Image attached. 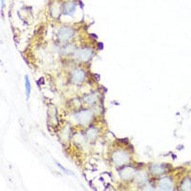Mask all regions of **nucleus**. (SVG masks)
Returning a JSON list of instances; mask_svg holds the SVG:
<instances>
[{"mask_svg": "<svg viewBox=\"0 0 191 191\" xmlns=\"http://www.w3.org/2000/svg\"><path fill=\"white\" fill-rule=\"evenodd\" d=\"M130 160V157L127 152L122 151V150H117L112 154V162L116 164V165H124L126 163H128Z\"/></svg>", "mask_w": 191, "mask_h": 191, "instance_id": "f257e3e1", "label": "nucleus"}, {"mask_svg": "<svg viewBox=\"0 0 191 191\" xmlns=\"http://www.w3.org/2000/svg\"><path fill=\"white\" fill-rule=\"evenodd\" d=\"M57 39L61 43H66L74 37V30L70 27H62L57 32Z\"/></svg>", "mask_w": 191, "mask_h": 191, "instance_id": "f03ea898", "label": "nucleus"}, {"mask_svg": "<svg viewBox=\"0 0 191 191\" xmlns=\"http://www.w3.org/2000/svg\"><path fill=\"white\" fill-rule=\"evenodd\" d=\"M78 122L82 125H87L93 118V112L91 110H82L75 115Z\"/></svg>", "mask_w": 191, "mask_h": 191, "instance_id": "7ed1b4c3", "label": "nucleus"}, {"mask_svg": "<svg viewBox=\"0 0 191 191\" xmlns=\"http://www.w3.org/2000/svg\"><path fill=\"white\" fill-rule=\"evenodd\" d=\"M93 54H94L93 50L90 49V48H83V49H79L76 52L75 56L78 61L85 62V61H88L89 59H91V57L93 56Z\"/></svg>", "mask_w": 191, "mask_h": 191, "instance_id": "20e7f679", "label": "nucleus"}, {"mask_svg": "<svg viewBox=\"0 0 191 191\" xmlns=\"http://www.w3.org/2000/svg\"><path fill=\"white\" fill-rule=\"evenodd\" d=\"M86 78V73L84 70H82L80 68L75 69L73 72H72V81L76 84H79V83L84 81Z\"/></svg>", "mask_w": 191, "mask_h": 191, "instance_id": "39448f33", "label": "nucleus"}, {"mask_svg": "<svg viewBox=\"0 0 191 191\" xmlns=\"http://www.w3.org/2000/svg\"><path fill=\"white\" fill-rule=\"evenodd\" d=\"M158 187L160 190H172L173 189V181L169 177H164L160 179L158 182Z\"/></svg>", "mask_w": 191, "mask_h": 191, "instance_id": "423d86ee", "label": "nucleus"}, {"mask_svg": "<svg viewBox=\"0 0 191 191\" xmlns=\"http://www.w3.org/2000/svg\"><path fill=\"white\" fill-rule=\"evenodd\" d=\"M135 174H136V170L131 166H127L122 170L119 171V176H121V178L124 181H128V180H131V179H133L135 177Z\"/></svg>", "mask_w": 191, "mask_h": 191, "instance_id": "0eeeda50", "label": "nucleus"}, {"mask_svg": "<svg viewBox=\"0 0 191 191\" xmlns=\"http://www.w3.org/2000/svg\"><path fill=\"white\" fill-rule=\"evenodd\" d=\"M165 166L163 164H153L150 167V171L154 175H162L165 172Z\"/></svg>", "mask_w": 191, "mask_h": 191, "instance_id": "6e6552de", "label": "nucleus"}, {"mask_svg": "<svg viewBox=\"0 0 191 191\" xmlns=\"http://www.w3.org/2000/svg\"><path fill=\"white\" fill-rule=\"evenodd\" d=\"M64 14L66 15H73V13L76 11V8H77V4L73 1H70V2H67L65 3L64 5Z\"/></svg>", "mask_w": 191, "mask_h": 191, "instance_id": "1a4fd4ad", "label": "nucleus"}, {"mask_svg": "<svg viewBox=\"0 0 191 191\" xmlns=\"http://www.w3.org/2000/svg\"><path fill=\"white\" fill-rule=\"evenodd\" d=\"M98 98H99L98 94L93 93V94H90V95L85 96V97L83 98V100H84V101H85L86 103H88V104H93V103H95L96 101L98 100Z\"/></svg>", "mask_w": 191, "mask_h": 191, "instance_id": "9d476101", "label": "nucleus"}, {"mask_svg": "<svg viewBox=\"0 0 191 191\" xmlns=\"http://www.w3.org/2000/svg\"><path fill=\"white\" fill-rule=\"evenodd\" d=\"M181 188L183 190H191V180L190 179H184L182 182Z\"/></svg>", "mask_w": 191, "mask_h": 191, "instance_id": "9b49d317", "label": "nucleus"}, {"mask_svg": "<svg viewBox=\"0 0 191 191\" xmlns=\"http://www.w3.org/2000/svg\"><path fill=\"white\" fill-rule=\"evenodd\" d=\"M147 180H148V176H147L146 173L140 172V173H139L138 176H137V181L140 182V183H141V184L145 183Z\"/></svg>", "mask_w": 191, "mask_h": 191, "instance_id": "f8f14e48", "label": "nucleus"}, {"mask_svg": "<svg viewBox=\"0 0 191 191\" xmlns=\"http://www.w3.org/2000/svg\"><path fill=\"white\" fill-rule=\"evenodd\" d=\"M25 86H26V97H27V100L30 98V95H31V83H30V80H29V78L26 76L25 77Z\"/></svg>", "mask_w": 191, "mask_h": 191, "instance_id": "ddd939ff", "label": "nucleus"}, {"mask_svg": "<svg viewBox=\"0 0 191 191\" xmlns=\"http://www.w3.org/2000/svg\"><path fill=\"white\" fill-rule=\"evenodd\" d=\"M96 134H97V130H96L95 128H93V127L89 128V130L87 131V136H88V138L91 139V140H93V139L96 138Z\"/></svg>", "mask_w": 191, "mask_h": 191, "instance_id": "4468645a", "label": "nucleus"}, {"mask_svg": "<svg viewBox=\"0 0 191 191\" xmlns=\"http://www.w3.org/2000/svg\"><path fill=\"white\" fill-rule=\"evenodd\" d=\"M0 1H1V16L3 17V9L5 7V2H4V0H0Z\"/></svg>", "mask_w": 191, "mask_h": 191, "instance_id": "2eb2a0df", "label": "nucleus"}]
</instances>
